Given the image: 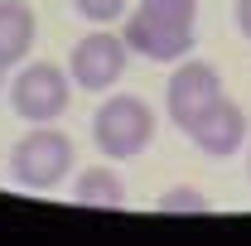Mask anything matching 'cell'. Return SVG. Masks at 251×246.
<instances>
[{"instance_id":"obj_10","label":"cell","mask_w":251,"mask_h":246,"mask_svg":"<svg viewBox=\"0 0 251 246\" xmlns=\"http://www.w3.org/2000/svg\"><path fill=\"white\" fill-rule=\"evenodd\" d=\"M164 217H179V213H213V198L203 193V188H164L159 193V203H155Z\"/></svg>"},{"instance_id":"obj_15","label":"cell","mask_w":251,"mask_h":246,"mask_svg":"<svg viewBox=\"0 0 251 246\" xmlns=\"http://www.w3.org/2000/svg\"><path fill=\"white\" fill-rule=\"evenodd\" d=\"M247 164H251V159H247Z\"/></svg>"},{"instance_id":"obj_7","label":"cell","mask_w":251,"mask_h":246,"mask_svg":"<svg viewBox=\"0 0 251 246\" xmlns=\"http://www.w3.org/2000/svg\"><path fill=\"white\" fill-rule=\"evenodd\" d=\"M184 135H188V140H193L203 154H218V159H227V154L242 150V140L251 135V121H247V111H242L232 97L222 92L218 101H213V106H208V111H203V116H198V121L184 130Z\"/></svg>"},{"instance_id":"obj_11","label":"cell","mask_w":251,"mask_h":246,"mask_svg":"<svg viewBox=\"0 0 251 246\" xmlns=\"http://www.w3.org/2000/svg\"><path fill=\"white\" fill-rule=\"evenodd\" d=\"M140 10H150L169 25H184V29L198 25V0H140Z\"/></svg>"},{"instance_id":"obj_2","label":"cell","mask_w":251,"mask_h":246,"mask_svg":"<svg viewBox=\"0 0 251 246\" xmlns=\"http://www.w3.org/2000/svg\"><path fill=\"white\" fill-rule=\"evenodd\" d=\"M10 174L29 193H53L73 174V140L58 125H34L29 135L10 150Z\"/></svg>"},{"instance_id":"obj_13","label":"cell","mask_w":251,"mask_h":246,"mask_svg":"<svg viewBox=\"0 0 251 246\" xmlns=\"http://www.w3.org/2000/svg\"><path fill=\"white\" fill-rule=\"evenodd\" d=\"M232 25H237L242 39H251V0H237V5H232Z\"/></svg>"},{"instance_id":"obj_5","label":"cell","mask_w":251,"mask_h":246,"mask_svg":"<svg viewBox=\"0 0 251 246\" xmlns=\"http://www.w3.org/2000/svg\"><path fill=\"white\" fill-rule=\"evenodd\" d=\"M222 97V77L213 63L203 58H184L174 63V73H169V87H164V111H169V121L188 130V125L198 121L213 101Z\"/></svg>"},{"instance_id":"obj_8","label":"cell","mask_w":251,"mask_h":246,"mask_svg":"<svg viewBox=\"0 0 251 246\" xmlns=\"http://www.w3.org/2000/svg\"><path fill=\"white\" fill-rule=\"evenodd\" d=\"M34 34H39V20L25 0H0V58L10 63H25L34 49Z\"/></svg>"},{"instance_id":"obj_12","label":"cell","mask_w":251,"mask_h":246,"mask_svg":"<svg viewBox=\"0 0 251 246\" xmlns=\"http://www.w3.org/2000/svg\"><path fill=\"white\" fill-rule=\"evenodd\" d=\"M73 10L82 20H92V25H116V20H126V0H73Z\"/></svg>"},{"instance_id":"obj_4","label":"cell","mask_w":251,"mask_h":246,"mask_svg":"<svg viewBox=\"0 0 251 246\" xmlns=\"http://www.w3.org/2000/svg\"><path fill=\"white\" fill-rule=\"evenodd\" d=\"M126 58H130V49H126L121 34L97 29V34H87V39L73 44L68 77H73V87H82V92H111V87L121 82V73H126Z\"/></svg>"},{"instance_id":"obj_6","label":"cell","mask_w":251,"mask_h":246,"mask_svg":"<svg viewBox=\"0 0 251 246\" xmlns=\"http://www.w3.org/2000/svg\"><path fill=\"white\" fill-rule=\"evenodd\" d=\"M126 49L130 53H140L145 63H184L193 53V44H198V34L184 29V25H169V20H159L150 10H130L126 15Z\"/></svg>"},{"instance_id":"obj_1","label":"cell","mask_w":251,"mask_h":246,"mask_svg":"<svg viewBox=\"0 0 251 246\" xmlns=\"http://www.w3.org/2000/svg\"><path fill=\"white\" fill-rule=\"evenodd\" d=\"M159 130V116L145 97L135 92H111L92 116V140L106 159H135V154L150 150Z\"/></svg>"},{"instance_id":"obj_9","label":"cell","mask_w":251,"mask_h":246,"mask_svg":"<svg viewBox=\"0 0 251 246\" xmlns=\"http://www.w3.org/2000/svg\"><path fill=\"white\" fill-rule=\"evenodd\" d=\"M73 203H82V208H126V184L116 169H106V164H97L87 174H77V184H73Z\"/></svg>"},{"instance_id":"obj_14","label":"cell","mask_w":251,"mask_h":246,"mask_svg":"<svg viewBox=\"0 0 251 246\" xmlns=\"http://www.w3.org/2000/svg\"><path fill=\"white\" fill-rule=\"evenodd\" d=\"M5 73H10V63H5V58H0V82H5Z\"/></svg>"},{"instance_id":"obj_3","label":"cell","mask_w":251,"mask_h":246,"mask_svg":"<svg viewBox=\"0 0 251 246\" xmlns=\"http://www.w3.org/2000/svg\"><path fill=\"white\" fill-rule=\"evenodd\" d=\"M73 101V77L58 63H25L10 77V106L29 125H53Z\"/></svg>"}]
</instances>
